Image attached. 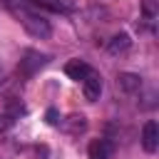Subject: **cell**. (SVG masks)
I'll return each instance as SVG.
<instances>
[{
    "label": "cell",
    "instance_id": "cell-1",
    "mask_svg": "<svg viewBox=\"0 0 159 159\" xmlns=\"http://www.w3.org/2000/svg\"><path fill=\"white\" fill-rule=\"evenodd\" d=\"M5 7L10 10V15L25 27L27 35L37 37V40H47L52 35L50 20H45V15H40L37 10H32L25 0H5Z\"/></svg>",
    "mask_w": 159,
    "mask_h": 159
},
{
    "label": "cell",
    "instance_id": "cell-2",
    "mask_svg": "<svg viewBox=\"0 0 159 159\" xmlns=\"http://www.w3.org/2000/svg\"><path fill=\"white\" fill-rule=\"evenodd\" d=\"M142 147L147 154H154L159 149V127L154 119L144 122V127H142Z\"/></svg>",
    "mask_w": 159,
    "mask_h": 159
},
{
    "label": "cell",
    "instance_id": "cell-3",
    "mask_svg": "<svg viewBox=\"0 0 159 159\" xmlns=\"http://www.w3.org/2000/svg\"><path fill=\"white\" fill-rule=\"evenodd\" d=\"M82 92H84V97H87L89 102H97V99H99V94H102V77H99L94 70H89L87 77L82 80Z\"/></svg>",
    "mask_w": 159,
    "mask_h": 159
},
{
    "label": "cell",
    "instance_id": "cell-4",
    "mask_svg": "<svg viewBox=\"0 0 159 159\" xmlns=\"http://www.w3.org/2000/svg\"><path fill=\"white\" fill-rule=\"evenodd\" d=\"M112 152H114V144L109 139H92L87 157L89 159H112Z\"/></svg>",
    "mask_w": 159,
    "mask_h": 159
},
{
    "label": "cell",
    "instance_id": "cell-5",
    "mask_svg": "<svg viewBox=\"0 0 159 159\" xmlns=\"http://www.w3.org/2000/svg\"><path fill=\"white\" fill-rule=\"evenodd\" d=\"M35 7H45L50 12H72L75 2L72 0H30Z\"/></svg>",
    "mask_w": 159,
    "mask_h": 159
},
{
    "label": "cell",
    "instance_id": "cell-6",
    "mask_svg": "<svg viewBox=\"0 0 159 159\" xmlns=\"http://www.w3.org/2000/svg\"><path fill=\"white\" fill-rule=\"evenodd\" d=\"M117 87H119L122 92H127V94H134V92H139V87H142V77H139V75H132V72H122V75L117 77Z\"/></svg>",
    "mask_w": 159,
    "mask_h": 159
},
{
    "label": "cell",
    "instance_id": "cell-7",
    "mask_svg": "<svg viewBox=\"0 0 159 159\" xmlns=\"http://www.w3.org/2000/svg\"><path fill=\"white\" fill-rule=\"evenodd\" d=\"M89 70H92V67H89L84 60H70V62L65 65V75H67V77H72V80H77V82H80V80H84Z\"/></svg>",
    "mask_w": 159,
    "mask_h": 159
},
{
    "label": "cell",
    "instance_id": "cell-8",
    "mask_svg": "<svg viewBox=\"0 0 159 159\" xmlns=\"http://www.w3.org/2000/svg\"><path fill=\"white\" fill-rule=\"evenodd\" d=\"M129 47H132V37H129L127 32H119V35H114V37L109 40V45H107L109 55H124Z\"/></svg>",
    "mask_w": 159,
    "mask_h": 159
},
{
    "label": "cell",
    "instance_id": "cell-9",
    "mask_svg": "<svg viewBox=\"0 0 159 159\" xmlns=\"http://www.w3.org/2000/svg\"><path fill=\"white\" fill-rule=\"evenodd\" d=\"M142 17H144V22L149 25V30H154V22H157V17H159L157 0H144V2H142Z\"/></svg>",
    "mask_w": 159,
    "mask_h": 159
},
{
    "label": "cell",
    "instance_id": "cell-10",
    "mask_svg": "<svg viewBox=\"0 0 159 159\" xmlns=\"http://www.w3.org/2000/svg\"><path fill=\"white\" fill-rule=\"evenodd\" d=\"M30 57H32V60H22V62H20V67H22L25 75H32L35 67H42V65L47 62V57H45V55H37V52H30Z\"/></svg>",
    "mask_w": 159,
    "mask_h": 159
},
{
    "label": "cell",
    "instance_id": "cell-11",
    "mask_svg": "<svg viewBox=\"0 0 159 159\" xmlns=\"http://www.w3.org/2000/svg\"><path fill=\"white\" fill-rule=\"evenodd\" d=\"M12 122H15V117H12L10 112H0V132H5Z\"/></svg>",
    "mask_w": 159,
    "mask_h": 159
},
{
    "label": "cell",
    "instance_id": "cell-12",
    "mask_svg": "<svg viewBox=\"0 0 159 159\" xmlns=\"http://www.w3.org/2000/svg\"><path fill=\"white\" fill-rule=\"evenodd\" d=\"M45 119H47V124H60V114H57V109H47V114H45Z\"/></svg>",
    "mask_w": 159,
    "mask_h": 159
}]
</instances>
